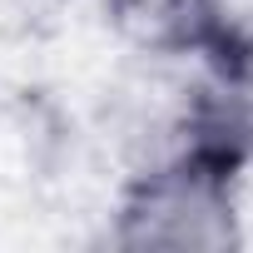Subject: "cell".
Listing matches in <instances>:
<instances>
[{
	"mask_svg": "<svg viewBox=\"0 0 253 253\" xmlns=\"http://www.w3.org/2000/svg\"><path fill=\"white\" fill-rule=\"evenodd\" d=\"M243 169L169 144L119 189L109 238L119 248H238L243 243Z\"/></svg>",
	"mask_w": 253,
	"mask_h": 253,
	"instance_id": "obj_1",
	"label": "cell"
},
{
	"mask_svg": "<svg viewBox=\"0 0 253 253\" xmlns=\"http://www.w3.org/2000/svg\"><path fill=\"white\" fill-rule=\"evenodd\" d=\"M109 35L154 65H213L233 40L228 0H99Z\"/></svg>",
	"mask_w": 253,
	"mask_h": 253,
	"instance_id": "obj_2",
	"label": "cell"
},
{
	"mask_svg": "<svg viewBox=\"0 0 253 253\" xmlns=\"http://www.w3.org/2000/svg\"><path fill=\"white\" fill-rule=\"evenodd\" d=\"M248 94H253V20H238L233 25V40H228V55L218 60Z\"/></svg>",
	"mask_w": 253,
	"mask_h": 253,
	"instance_id": "obj_3",
	"label": "cell"
}]
</instances>
